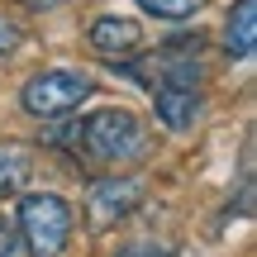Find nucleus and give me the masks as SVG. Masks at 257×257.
<instances>
[{
  "label": "nucleus",
  "instance_id": "nucleus-1",
  "mask_svg": "<svg viewBox=\"0 0 257 257\" xmlns=\"http://www.w3.org/2000/svg\"><path fill=\"white\" fill-rule=\"evenodd\" d=\"M76 143H81L86 157L105 167H128V162H143L148 157V128L134 110H95L91 119H81L76 128Z\"/></svg>",
  "mask_w": 257,
  "mask_h": 257
},
{
  "label": "nucleus",
  "instance_id": "nucleus-2",
  "mask_svg": "<svg viewBox=\"0 0 257 257\" xmlns=\"http://www.w3.org/2000/svg\"><path fill=\"white\" fill-rule=\"evenodd\" d=\"M19 243L29 248V257H62L72 243V205L62 195H24L19 200Z\"/></svg>",
  "mask_w": 257,
  "mask_h": 257
},
{
  "label": "nucleus",
  "instance_id": "nucleus-3",
  "mask_svg": "<svg viewBox=\"0 0 257 257\" xmlns=\"http://www.w3.org/2000/svg\"><path fill=\"white\" fill-rule=\"evenodd\" d=\"M91 91H95V81H91L86 72L53 67V72H38L34 81H24V91H19V105H24L34 119H62V114H72Z\"/></svg>",
  "mask_w": 257,
  "mask_h": 257
},
{
  "label": "nucleus",
  "instance_id": "nucleus-4",
  "mask_svg": "<svg viewBox=\"0 0 257 257\" xmlns=\"http://www.w3.org/2000/svg\"><path fill=\"white\" fill-rule=\"evenodd\" d=\"M138 205H143V181H134V176H105V181H95L86 191V219H91V229H110V224L128 219Z\"/></svg>",
  "mask_w": 257,
  "mask_h": 257
},
{
  "label": "nucleus",
  "instance_id": "nucleus-5",
  "mask_svg": "<svg viewBox=\"0 0 257 257\" xmlns=\"http://www.w3.org/2000/svg\"><path fill=\"white\" fill-rule=\"evenodd\" d=\"M153 110H157V124H167L172 134H186V128H195V119H200V110H205V100H200V91L157 86V91H153Z\"/></svg>",
  "mask_w": 257,
  "mask_h": 257
},
{
  "label": "nucleus",
  "instance_id": "nucleus-6",
  "mask_svg": "<svg viewBox=\"0 0 257 257\" xmlns=\"http://www.w3.org/2000/svg\"><path fill=\"white\" fill-rule=\"evenodd\" d=\"M91 48L105 57H128L138 53V43H143V29H138V19H124V15H100L91 24Z\"/></svg>",
  "mask_w": 257,
  "mask_h": 257
},
{
  "label": "nucleus",
  "instance_id": "nucleus-7",
  "mask_svg": "<svg viewBox=\"0 0 257 257\" xmlns=\"http://www.w3.org/2000/svg\"><path fill=\"white\" fill-rule=\"evenodd\" d=\"M219 43H224L229 57H252V48H257V0H238V5L229 10Z\"/></svg>",
  "mask_w": 257,
  "mask_h": 257
},
{
  "label": "nucleus",
  "instance_id": "nucleus-8",
  "mask_svg": "<svg viewBox=\"0 0 257 257\" xmlns=\"http://www.w3.org/2000/svg\"><path fill=\"white\" fill-rule=\"evenodd\" d=\"M29 167H34L29 148L15 143V138H5V143H0V200H5V195H15L19 186L29 181Z\"/></svg>",
  "mask_w": 257,
  "mask_h": 257
},
{
  "label": "nucleus",
  "instance_id": "nucleus-9",
  "mask_svg": "<svg viewBox=\"0 0 257 257\" xmlns=\"http://www.w3.org/2000/svg\"><path fill=\"white\" fill-rule=\"evenodd\" d=\"M200 5L205 0H138V10H148V15H157V19H191Z\"/></svg>",
  "mask_w": 257,
  "mask_h": 257
},
{
  "label": "nucleus",
  "instance_id": "nucleus-10",
  "mask_svg": "<svg viewBox=\"0 0 257 257\" xmlns=\"http://www.w3.org/2000/svg\"><path fill=\"white\" fill-rule=\"evenodd\" d=\"M0 257H19V229L10 214H0Z\"/></svg>",
  "mask_w": 257,
  "mask_h": 257
},
{
  "label": "nucleus",
  "instance_id": "nucleus-11",
  "mask_svg": "<svg viewBox=\"0 0 257 257\" xmlns=\"http://www.w3.org/2000/svg\"><path fill=\"white\" fill-rule=\"evenodd\" d=\"M119 257H167V248H157V243H134V248H124Z\"/></svg>",
  "mask_w": 257,
  "mask_h": 257
},
{
  "label": "nucleus",
  "instance_id": "nucleus-12",
  "mask_svg": "<svg viewBox=\"0 0 257 257\" xmlns=\"http://www.w3.org/2000/svg\"><path fill=\"white\" fill-rule=\"evenodd\" d=\"M15 43H19V29L10 24V19H0V53H10Z\"/></svg>",
  "mask_w": 257,
  "mask_h": 257
},
{
  "label": "nucleus",
  "instance_id": "nucleus-13",
  "mask_svg": "<svg viewBox=\"0 0 257 257\" xmlns=\"http://www.w3.org/2000/svg\"><path fill=\"white\" fill-rule=\"evenodd\" d=\"M24 5L34 10V15H48V10H57V5H62V0H24Z\"/></svg>",
  "mask_w": 257,
  "mask_h": 257
}]
</instances>
